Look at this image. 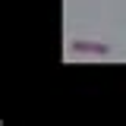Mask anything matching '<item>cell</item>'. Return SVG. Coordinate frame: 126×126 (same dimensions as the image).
Segmentation results:
<instances>
[{
  "mask_svg": "<svg viewBox=\"0 0 126 126\" xmlns=\"http://www.w3.org/2000/svg\"><path fill=\"white\" fill-rule=\"evenodd\" d=\"M69 54H92V57H107L110 47L104 44V41H82V38H76V41H69Z\"/></svg>",
  "mask_w": 126,
  "mask_h": 126,
  "instance_id": "1",
  "label": "cell"
}]
</instances>
